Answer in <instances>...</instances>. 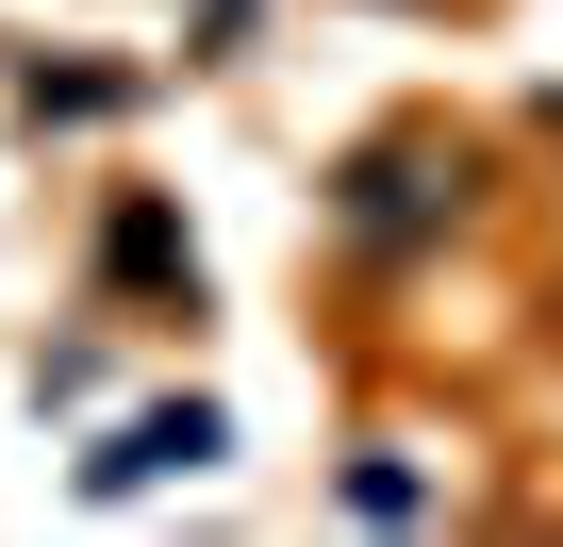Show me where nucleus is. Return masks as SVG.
Masks as SVG:
<instances>
[{
  "label": "nucleus",
  "mask_w": 563,
  "mask_h": 547,
  "mask_svg": "<svg viewBox=\"0 0 563 547\" xmlns=\"http://www.w3.org/2000/svg\"><path fill=\"white\" fill-rule=\"evenodd\" d=\"M199 448H216V415H199V398H183V415H133V431L100 448V497H117V481H166V464H199Z\"/></svg>",
  "instance_id": "obj_1"
}]
</instances>
